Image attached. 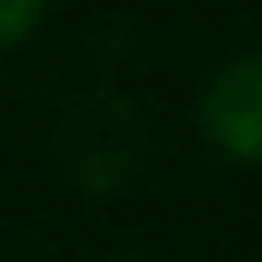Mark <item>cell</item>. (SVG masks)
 <instances>
[{
  "instance_id": "2",
  "label": "cell",
  "mask_w": 262,
  "mask_h": 262,
  "mask_svg": "<svg viewBox=\"0 0 262 262\" xmlns=\"http://www.w3.org/2000/svg\"><path fill=\"white\" fill-rule=\"evenodd\" d=\"M42 12H48V0H0V48H18L42 24Z\"/></svg>"
},
{
  "instance_id": "1",
  "label": "cell",
  "mask_w": 262,
  "mask_h": 262,
  "mask_svg": "<svg viewBox=\"0 0 262 262\" xmlns=\"http://www.w3.org/2000/svg\"><path fill=\"white\" fill-rule=\"evenodd\" d=\"M196 125L227 161L262 167V48L232 54L196 101Z\"/></svg>"
}]
</instances>
